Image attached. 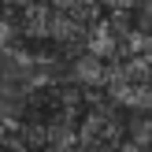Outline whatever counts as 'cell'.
<instances>
[{
	"mask_svg": "<svg viewBox=\"0 0 152 152\" xmlns=\"http://www.w3.org/2000/svg\"><path fill=\"white\" fill-rule=\"evenodd\" d=\"M100 19L96 11H78V7H63L52 0H34L30 7L19 11V34L26 41L52 45L59 52H78L89 45V30Z\"/></svg>",
	"mask_w": 152,
	"mask_h": 152,
	"instance_id": "obj_1",
	"label": "cell"
},
{
	"mask_svg": "<svg viewBox=\"0 0 152 152\" xmlns=\"http://www.w3.org/2000/svg\"><path fill=\"white\" fill-rule=\"evenodd\" d=\"M100 89L115 108H130V111L152 108V48L111 59Z\"/></svg>",
	"mask_w": 152,
	"mask_h": 152,
	"instance_id": "obj_2",
	"label": "cell"
},
{
	"mask_svg": "<svg viewBox=\"0 0 152 152\" xmlns=\"http://www.w3.org/2000/svg\"><path fill=\"white\" fill-rule=\"evenodd\" d=\"M126 15H130L134 30L152 45V0H130L126 4Z\"/></svg>",
	"mask_w": 152,
	"mask_h": 152,
	"instance_id": "obj_3",
	"label": "cell"
},
{
	"mask_svg": "<svg viewBox=\"0 0 152 152\" xmlns=\"http://www.w3.org/2000/svg\"><path fill=\"white\" fill-rule=\"evenodd\" d=\"M52 4H63V7H78V11H96V15H100V4H96V0H52Z\"/></svg>",
	"mask_w": 152,
	"mask_h": 152,
	"instance_id": "obj_4",
	"label": "cell"
},
{
	"mask_svg": "<svg viewBox=\"0 0 152 152\" xmlns=\"http://www.w3.org/2000/svg\"><path fill=\"white\" fill-rule=\"evenodd\" d=\"M34 0H0V7L4 11H22V7H30Z\"/></svg>",
	"mask_w": 152,
	"mask_h": 152,
	"instance_id": "obj_5",
	"label": "cell"
}]
</instances>
